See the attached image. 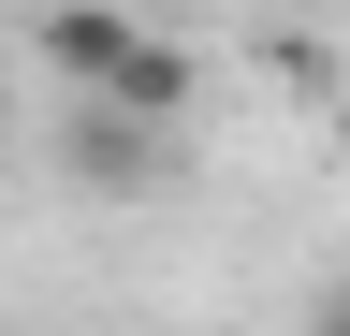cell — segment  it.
Wrapping results in <instances>:
<instances>
[{
    "label": "cell",
    "mask_w": 350,
    "mask_h": 336,
    "mask_svg": "<svg viewBox=\"0 0 350 336\" xmlns=\"http://www.w3.org/2000/svg\"><path fill=\"white\" fill-rule=\"evenodd\" d=\"M29 59L59 73L73 103H131V117H190V88H204V59L175 44V29L117 15V0H44V15H29Z\"/></svg>",
    "instance_id": "6da1fadb"
},
{
    "label": "cell",
    "mask_w": 350,
    "mask_h": 336,
    "mask_svg": "<svg viewBox=\"0 0 350 336\" xmlns=\"http://www.w3.org/2000/svg\"><path fill=\"white\" fill-rule=\"evenodd\" d=\"M59 176H73L88 205H161V190H175V117L73 103V117H59Z\"/></svg>",
    "instance_id": "7a4b0ae2"
},
{
    "label": "cell",
    "mask_w": 350,
    "mask_h": 336,
    "mask_svg": "<svg viewBox=\"0 0 350 336\" xmlns=\"http://www.w3.org/2000/svg\"><path fill=\"white\" fill-rule=\"evenodd\" d=\"M306 336H350V292H321V307H306Z\"/></svg>",
    "instance_id": "3957f363"
},
{
    "label": "cell",
    "mask_w": 350,
    "mask_h": 336,
    "mask_svg": "<svg viewBox=\"0 0 350 336\" xmlns=\"http://www.w3.org/2000/svg\"><path fill=\"white\" fill-rule=\"evenodd\" d=\"M336 146H350V88H336Z\"/></svg>",
    "instance_id": "277c9868"
}]
</instances>
